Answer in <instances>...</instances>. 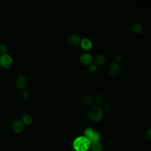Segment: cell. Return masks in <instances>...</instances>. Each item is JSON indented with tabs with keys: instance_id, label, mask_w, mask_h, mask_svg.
<instances>
[{
	"instance_id": "15",
	"label": "cell",
	"mask_w": 151,
	"mask_h": 151,
	"mask_svg": "<svg viewBox=\"0 0 151 151\" xmlns=\"http://www.w3.org/2000/svg\"><path fill=\"white\" fill-rule=\"evenodd\" d=\"M131 28H131L132 30L136 34L141 33L143 31V29L142 25L140 23H136V24H133V26Z\"/></svg>"
},
{
	"instance_id": "10",
	"label": "cell",
	"mask_w": 151,
	"mask_h": 151,
	"mask_svg": "<svg viewBox=\"0 0 151 151\" xmlns=\"http://www.w3.org/2000/svg\"><path fill=\"white\" fill-rule=\"evenodd\" d=\"M80 44H81V47L85 50H89L93 47L92 41L87 38H84L81 39Z\"/></svg>"
},
{
	"instance_id": "3",
	"label": "cell",
	"mask_w": 151,
	"mask_h": 151,
	"mask_svg": "<svg viewBox=\"0 0 151 151\" xmlns=\"http://www.w3.org/2000/svg\"><path fill=\"white\" fill-rule=\"evenodd\" d=\"M84 136L90 140L91 143L99 142L100 138L99 133L94 130L92 127H87L84 131Z\"/></svg>"
},
{
	"instance_id": "22",
	"label": "cell",
	"mask_w": 151,
	"mask_h": 151,
	"mask_svg": "<svg viewBox=\"0 0 151 151\" xmlns=\"http://www.w3.org/2000/svg\"><path fill=\"white\" fill-rule=\"evenodd\" d=\"M110 107H111V106L109 103H105L103 106V110H109L110 109Z\"/></svg>"
},
{
	"instance_id": "16",
	"label": "cell",
	"mask_w": 151,
	"mask_h": 151,
	"mask_svg": "<svg viewBox=\"0 0 151 151\" xmlns=\"http://www.w3.org/2000/svg\"><path fill=\"white\" fill-rule=\"evenodd\" d=\"M94 99H95L97 103H102L104 100V96L102 93H97L96 94Z\"/></svg>"
},
{
	"instance_id": "5",
	"label": "cell",
	"mask_w": 151,
	"mask_h": 151,
	"mask_svg": "<svg viewBox=\"0 0 151 151\" xmlns=\"http://www.w3.org/2000/svg\"><path fill=\"white\" fill-rule=\"evenodd\" d=\"M81 40V37L78 34L72 33L67 37V42L69 45L75 47L78 45L80 44Z\"/></svg>"
},
{
	"instance_id": "13",
	"label": "cell",
	"mask_w": 151,
	"mask_h": 151,
	"mask_svg": "<svg viewBox=\"0 0 151 151\" xmlns=\"http://www.w3.org/2000/svg\"><path fill=\"white\" fill-rule=\"evenodd\" d=\"M106 61V57L103 54L97 55L94 59V64L96 65H101Z\"/></svg>"
},
{
	"instance_id": "11",
	"label": "cell",
	"mask_w": 151,
	"mask_h": 151,
	"mask_svg": "<svg viewBox=\"0 0 151 151\" xmlns=\"http://www.w3.org/2000/svg\"><path fill=\"white\" fill-rule=\"evenodd\" d=\"M80 101L84 105L89 106L93 103V98L88 94H83L80 98Z\"/></svg>"
},
{
	"instance_id": "18",
	"label": "cell",
	"mask_w": 151,
	"mask_h": 151,
	"mask_svg": "<svg viewBox=\"0 0 151 151\" xmlns=\"http://www.w3.org/2000/svg\"><path fill=\"white\" fill-rule=\"evenodd\" d=\"M21 97L24 99H28L30 97V93L28 90H23L21 92Z\"/></svg>"
},
{
	"instance_id": "14",
	"label": "cell",
	"mask_w": 151,
	"mask_h": 151,
	"mask_svg": "<svg viewBox=\"0 0 151 151\" xmlns=\"http://www.w3.org/2000/svg\"><path fill=\"white\" fill-rule=\"evenodd\" d=\"M22 121L24 124L29 125L33 122V117L31 114H25L22 117Z\"/></svg>"
},
{
	"instance_id": "2",
	"label": "cell",
	"mask_w": 151,
	"mask_h": 151,
	"mask_svg": "<svg viewBox=\"0 0 151 151\" xmlns=\"http://www.w3.org/2000/svg\"><path fill=\"white\" fill-rule=\"evenodd\" d=\"M88 116L92 121L99 122L103 118V109L97 105L93 106L89 109Z\"/></svg>"
},
{
	"instance_id": "7",
	"label": "cell",
	"mask_w": 151,
	"mask_h": 151,
	"mask_svg": "<svg viewBox=\"0 0 151 151\" xmlns=\"http://www.w3.org/2000/svg\"><path fill=\"white\" fill-rule=\"evenodd\" d=\"M28 84V79L25 76H19L15 81L16 87L20 90L24 89Z\"/></svg>"
},
{
	"instance_id": "20",
	"label": "cell",
	"mask_w": 151,
	"mask_h": 151,
	"mask_svg": "<svg viewBox=\"0 0 151 151\" xmlns=\"http://www.w3.org/2000/svg\"><path fill=\"white\" fill-rule=\"evenodd\" d=\"M146 137L148 140H150L151 139V129L149 128L146 132Z\"/></svg>"
},
{
	"instance_id": "6",
	"label": "cell",
	"mask_w": 151,
	"mask_h": 151,
	"mask_svg": "<svg viewBox=\"0 0 151 151\" xmlns=\"http://www.w3.org/2000/svg\"><path fill=\"white\" fill-rule=\"evenodd\" d=\"M12 130L15 133H21L25 127V124L22 120L18 119L15 120L12 124Z\"/></svg>"
},
{
	"instance_id": "4",
	"label": "cell",
	"mask_w": 151,
	"mask_h": 151,
	"mask_svg": "<svg viewBox=\"0 0 151 151\" xmlns=\"http://www.w3.org/2000/svg\"><path fill=\"white\" fill-rule=\"evenodd\" d=\"M13 58L8 53L2 54L0 56V65L4 68H10L13 64Z\"/></svg>"
},
{
	"instance_id": "12",
	"label": "cell",
	"mask_w": 151,
	"mask_h": 151,
	"mask_svg": "<svg viewBox=\"0 0 151 151\" xmlns=\"http://www.w3.org/2000/svg\"><path fill=\"white\" fill-rule=\"evenodd\" d=\"M90 148L91 151H103V146L100 142L91 143Z\"/></svg>"
},
{
	"instance_id": "8",
	"label": "cell",
	"mask_w": 151,
	"mask_h": 151,
	"mask_svg": "<svg viewBox=\"0 0 151 151\" xmlns=\"http://www.w3.org/2000/svg\"><path fill=\"white\" fill-rule=\"evenodd\" d=\"M93 55L88 52H84L80 56V62L84 65H90L93 62Z\"/></svg>"
},
{
	"instance_id": "21",
	"label": "cell",
	"mask_w": 151,
	"mask_h": 151,
	"mask_svg": "<svg viewBox=\"0 0 151 151\" xmlns=\"http://www.w3.org/2000/svg\"><path fill=\"white\" fill-rule=\"evenodd\" d=\"M123 59V57L120 55V54H118V55H116V57H115V62L116 63H118V62H120Z\"/></svg>"
},
{
	"instance_id": "1",
	"label": "cell",
	"mask_w": 151,
	"mask_h": 151,
	"mask_svg": "<svg viewBox=\"0 0 151 151\" xmlns=\"http://www.w3.org/2000/svg\"><path fill=\"white\" fill-rule=\"evenodd\" d=\"M91 145V142L84 136L76 137L73 143V146L76 151H87Z\"/></svg>"
},
{
	"instance_id": "9",
	"label": "cell",
	"mask_w": 151,
	"mask_h": 151,
	"mask_svg": "<svg viewBox=\"0 0 151 151\" xmlns=\"http://www.w3.org/2000/svg\"><path fill=\"white\" fill-rule=\"evenodd\" d=\"M109 71L113 76H117L119 74L120 68L117 63L115 61L111 62L109 65Z\"/></svg>"
},
{
	"instance_id": "19",
	"label": "cell",
	"mask_w": 151,
	"mask_h": 151,
	"mask_svg": "<svg viewBox=\"0 0 151 151\" xmlns=\"http://www.w3.org/2000/svg\"><path fill=\"white\" fill-rule=\"evenodd\" d=\"M88 69L91 72H94L95 71H96L97 70V65H96L94 64H91L89 65L88 66Z\"/></svg>"
},
{
	"instance_id": "17",
	"label": "cell",
	"mask_w": 151,
	"mask_h": 151,
	"mask_svg": "<svg viewBox=\"0 0 151 151\" xmlns=\"http://www.w3.org/2000/svg\"><path fill=\"white\" fill-rule=\"evenodd\" d=\"M8 47L6 44H0V54L1 55L8 53Z\"/></svg>"
}]
</instances>
